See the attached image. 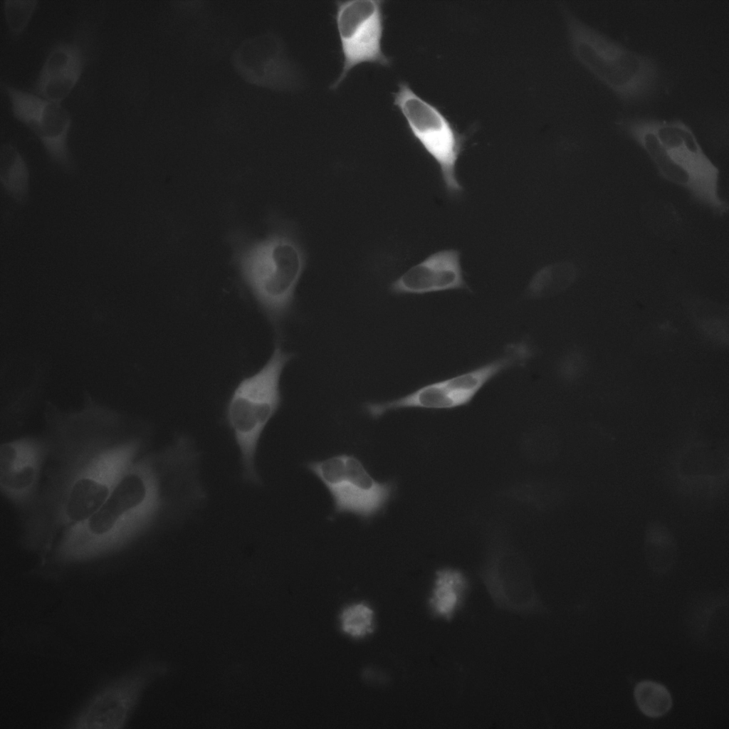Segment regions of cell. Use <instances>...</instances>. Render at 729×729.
<instances>
[{
    "label": "cell",
    "mask_w": 729,
    "mask_h": 729,
    "mask_svg": "<svg viewBox=\"0 0 729 729\" xmlns=\"http://www.w3.org/2000/svg\"><path fill=\"white\" fill-rule=\"evenodd\" d=\"M159 667L143 664L98 689L70 721L76 729H120L125 727L142 693Z\"/></svg>",
    "instance_id": "13"
},
{
    "label": "cell",
    "mask_w": 729,
    "mask_h": 729,
    "mask_svg": "<svg viewBox=\"0 0 729 729\" xmlns=\"http://www.w3.org/2000/svg\"><path fill=\"white\" fill-rule=\"evenodd\" d=\"M636 703L642 713L649 718H659L671 708L672 697L661 683L645 680L638 683L634 689Z\"/></svg>",
    "instance_id": "20"
},
{
    "label": "cell",
    "mask_w": 729,
    "mask_h": 729,
    "mask_svg": "<svg viewBox=\"0 0 729 729\" xmlns=\"http://www.w3.org/2000/svg\"><path fill=\"white\" fill-rule=\"evenodd\" d=\"M335 23L343 56L342 71L331 88H336L348 72L362 62L391 63L383 51L384 1L346 0L335 2Z\"/></svg>",
    "instance_id": "11"
},
{
    "label": "cell",
    "mask_w": 729,
    "mask_h": 729,
    "mask_svg": "<svg viewBox=\"0 0 729 729\" xmlns=\"http://www.w3.org/2000/svg\"><path fill=\"white\" fill-rule=\"evenodd\" d=\"M467 587L465 577L458 571H437L427 602L431 614L442 620L452 619L463 603Z\"/></svg>",
    "instance_id": "17"
},
{
    "label": "cell",
    "mask_w": 729,
    "mask_h": 729,
    "mask_svg": "<svg viewBox=\"0 0 729 729\" xmlns=\"http://www.w3.org/2000/svg\"><path fill=\"white\" fill-rule=\"evenodd\" d=\"M279 225L259 239L234 234L230 240L242 281L276 330L292 311L306 261L293 232Z\"/></svg>",
    "instance_id": "4"
},
{
    "label": "cell",
    "mask_w": 729,
    "mask_h": 729,
    "mask_svg": "<svg viewBox=\"0 0 729 729\" xmlns=\"http://www.w3.org/2000/svg\"><path fill=\"white\" fill-rule=\"evenodd\" d=\"M36 0H4V14L8 28L14 37L19 36L27 27L38 6Z\"/></svg>",
    "instance_id": "21"
},
{
    "label": "cell",
    "mask_w": 729,
    "mask_h": 729,
    "mask_svg": "<svg viewBox=\"0 0 729 729\" xmlns=\"http://www.w3.org/2000/svg\"><path fill=\"white\" fill-rule=\"evenodd\" d=\"M238 73L251 84L283 90L298 83V73L280 40L266 33L244 41L234 55Z\"/></svg>",
    "instance_id": "15"
},
{
    "label": "cell",
    "mask_w": 729,
    "mask_h": 729,
    "mask_svg": "<svg viewBox=\"0 0 729 729\" xmlns=\"http://www.w3.org/2000/svg\"><path fill=\"white\" fill-rule=\"evenodd\" d=\"M307 468L329 491L337 513H350L364 520L371 519L384 508L394 489L392 482L374 479L352 455L312 461Z\"/></svg>",
    "instance_id": "10"
},
{
    "label": "cell",
    "mask_w": 729,
    "mask_h": 729,
    "mask_svg": "<svg viewBox=\"0 0 729 729\" xmlns=\"http://www.w3.org/2000/svg\"><path fill=\"white\" fill-rule=\"evenodd\" d=\"M394 105L406 119L414 137L437 164L445 189L452 196L463 190L457 177L458 160L468 138L434 104L424 99L405 81L399 83Z\"/></svg>",
    "instance_id": "9"
},
{
    "label": "cell",
    "mask_w": 729,
    "mask_h": 729,
    "mask_svg": "<svg viewBox=\"0 0 729 729\" xmlns=\"http://www.w3.org/2000/svg\"><path fill=\"white\" fill-rule=\"evenodd\" d=\"M36 525L53 546L60 534L92 515L146 453L142 432L113 415H76L56 422Z\"/></svg>",
    "instance_id": "2"
},
{
    "label": "cell",
    "mask_w": 729,
    "mask_h": 729,
    "mask_svg": "<svg viewBox=\"0 0 729 729\" xmlns=\"http://www.w3.org/2000/svg\"><path fill=\"white\" fill-rule=\"evenodd\" d=\"M292 353L276 345L266 362L244 377L234 389L226 408V421L240 455L243 480L259 486L256 454L262 434L282 404L280 378Z\"/></svg>",
    "instance_id": "6"
},
{
    "label": "cell",
    "mask_w": 729,
    "mask_h": 729,
    "mask_svg": "<svg viewBox=\"0 0 729 729\" xmlns=\"http://www.w3.org/2000/svg\"><path fill=\"white\" fill-rule=\"evenodd\" d=\"M91 28L80 26L73 37L54 43L48 49L31 91L61 103L78 83L93 55Z\"/></svg>",
    "instance_id": "14"
},
{
    "label": "cell",
    "mask_w": 729,
    "mask_h": 729,
    "mask_svg": "<svg viewBox=\"0 0 729 729\" xmlns=\"http://www.w3.org/2000/svg\"><path fill=\"white\" fill-rule=\"evenodd\" d=\"M341 632L349 638L360 640L374 633L376 615L372 606L357 601L345 605L338 614Z\"/></svg>",
    "instance_id": "19"
},
{
    "label": "cell",
    "mask_w": 729,
    "mask_h": 729,
    "mask_svg": "<svg viewBox=\"0 0 729 729\" xmlns=\"http://www.w3.org/2000/svg\"><path fill=\"white\" fill-rule=\"evenodd\" d=\"M200 455L184 434L146 452L97 510L60 534L41 566L61 570L121 555L195 507L206 497Z\"/></svg>",
    "instance_id": "1"
},
{
    "label": "cell",
    "mask_w": 729,
    "mask_h": 729,
    "mask_svg": "<svg viewBox=\"0 0 729 729\" xmlns=\"http://www.w3.org/2000/svg\"><path fill=\"white\" fill-rule=\"evenodd\" d=\"M51 452L48 436H26L0 447V489L17 510L26 547L34 533Z\"/></svg>",
    "instance_id": "8"
},
{
    "label": "cell",
    "mask_w": 729,
    "mask_h": 729,
    "mask_svg": "<svg viewBox=\"0 0 729 729\" xmlns=\"http://www.w3.org/2000/svg\"><path fill=\"white\" fill-rule=\"evenodd\" d=\"M0 182L2 188L16 203H26L30 192V170L27 162L10 143L0 149Z\"/></svg>",
    "instance_id": "18"
},
{
    "label": "cell",
    "mask_w": 729,
    "mask_h": 729,
    "mask_svg": "<svg viewBox=\"0 0 729 729\" xmlns=\"http://www.w3.org/2000/svg\"><path fill=\"white\" fill-rule=\"evenodd\" d=\"M567 359L564 363L565 370H568L567 374L571 378L577 377L583 371L584 360L579 354L572 355Z\"/></svg>",
    "instance_id": "22"
},
{
    "label": "cell",
    "mask_w": 729,
    "mask_h": 729,
    "mask_svg": "<svg viewBox=\"0 0 729 729\" xmlns=\"http://www.w3.org/2000/svg\"><path fill=\"white\" fill-rule=\"evenodd\" d=\"M1 87L9 99L12 115L41 142L50 160L68 174L76 169L69 147L72 117L61 103L42 98L7 83Z\"/></svg>",
    "instance_id": "12"
},
{
    "label": "cell",
    "mask_w": 729,
    "mask_h": 729,
    "mask_svg": "<svg viewBox=\"0 0 729 729\" xmlns=\"http://www.w3.org/2000/svg\"><path fill=\"white\" fill-rule=\"evenodd\" d=\"M616 124L645 152L662 178L687 190L715 214L728 212V204L719 194V169L686 122L634 116Z\"/></svg>",
    "instance_id": "3"
},
{
    "label": "cell",
    "mask_w": 729,
    "mask_h": 729,
    "mask_svg": "<svg viewBox=\"0 0 729 729\" xmlns=\"http://www.w3.org/2000/svg\"><path fill=\"white\" fill-rule=\"evenodd\" d=\"M534 355L525 340L507 345L496 358L471 370L424 385L399 398L363 404V410L377 419L402 409H453L470 404L479 392L505 371L524 367Z\"/></svg>",
    "instance_id": "7"
},
{
    "label": "cell",
    "mask_w": 729,
    "mask_h": 729,
    "mask_svg": "<svg viewBox=\"0 0 729 729\" xmlns=\"http://www.w3.org/2000/svg\"><path fill=\"white\" fill-rule=\"evenodd\" d=\"M467 288L460 253L444 249L428 256L390 285L395 294H426Z\"/></svg>",
    "instance_id": "16"
},
{
    "label": "cell",
    "mask_w": 729,
    "mask_h": 729,
    "mask_svg": "<svg viewBox=\"0 0 729 729\" xmlns=\"http://www.w3.org/2000/svg\"><path fill=\"white\" fill-rule=\"evenodd\" d=\"M565 18L575 58L620 100L643 103L656 91L660 80L657 63L584 22L567 9Z\"/></svg>",
    "instance_id": "5"
}]
</instances>
